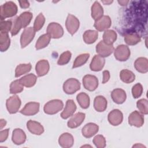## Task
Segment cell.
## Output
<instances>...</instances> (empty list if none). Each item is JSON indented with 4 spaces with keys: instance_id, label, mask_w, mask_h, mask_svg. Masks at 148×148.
Masks as SVG:
<instances>
[{
    "instance_id": "11",
    "label": "cell",
    "mask_w": 148,
    "mask_h": 148,
    "mask_svg": "<svg viewBox=\"0 0 148 148\" xmlns=\"http://www.w3.org/2000/svg\"><path fill=\"white\" fill-rule=\"evenodd\" d=\"M128 123L131 126L140 127L144 124L143 114L138 111L135 110L128 116Z\"/></svg>"
},
{
    "instance_id": "24",
    "label": "cell",
    "mask_w": 148,
    "mask_h": 148,
    "mask_svg": "<svg viewBox=\"0 0 148 148\" xmlns=\"http://www.w3.org/2000/svg\"><path fill=\"white\" fill-rule=\"evenodd\" d=\"M134 66L136 70L142 73H145L148 71V60L145 57L138 58L135 62Z\"/></svg>"
},
{
    "instance_id": "22",
    "label": "cell",
    "mask_w": 148,
    "mask_h": 148,
    "mask_svg": "<svg viewBox=\"0 0 148 148\" xmlns=\"http://www.w3.org/2000/svg\"><path fill=\"white\" fill-rule=\"evenodd\" d=\"M27 128L30 132L34 135H40L44 132V128L40 123L31 120L27 123Z\"/></svg>"
},
{
    "instance_id": "7",
    "label": "cell",
    "mask_w": 148,
    "mask_h": 148,
    "mask_svg": "<svg viewBox=\"0 0 148 148\" xmlns=\"http://www.w3.org/2000/svg\"><path fill=\"white\" fill-rule=\"evenodd\" d=\"M21 104V102L20 98L16 95H14L9 97L6 102L7 110L10 114H14L17 113L20 108Z\"/></svg>"
},
{
    "instance_id": "16",
    "label": "cell",
    "mask_w": 148,
    "mask_h": 148,
    "mask_svg": "<svg viewBox=\"0 0 148 148\" xmlns=\"http://www.w3.org/2000/svg\"><path fill=\"white\" fill-rule=\"evenodd\" d=\"M99 131V127L97 124L93 123L86 124L82 130V133L83 136L87 138H91L95 135Z\"/></svg>"
},
{
    "instance_id": "17",
    "label": "cell",
    "mask_w": 148,
    "mask_h": 148,
    "mask_svg": "<svg viewBox=\"0 0 148 148\" xmlns=\"http://www.w3.org/2000/svg\"><path fill=\"white\" fill-rule=\"evenodd\" d=\"M76 110V105L72 99H68L66 102V105L64 110L61 113V117L63 119H67L72 116Z\"/></svg>"
},
{
    "instance_id": "14",
    "label": "cell",
    "mask_w": 148,
    "mask_h": 148,
    "mask_svg": "<svg viewBox=\"0 0 148 148\" xmlns=\"http://www.w3.org/2000/svg\"><path fill=\"white\" fill-rule=\"evenodd\" d=\"M108 120L111 125L114 126L119 125L123 120V113L119 109H113L108 114Z\"/></svg>"
},
{
    "instance_id": "8",
    "label": "cell",
    "mask_w": 148,
    "mask_h": 148,
    "mask_svg": "<svg viewBox=\"0 0 148 148\" xmlns=\"http://www.w3.org/2000/svg\"><path fill=\"white\" fill-rule=\"evenodd\" d=\"M80 25V22L78 18L75 16L69 14L65 21V26L68 32L73 35L78 30Z\"/></svg>"
},
{
    "instance_id": "18",
    "label": "cell",
    "mask_w": 148,
    "mask_h": 148,
    "mask_svg": "<svg viewBox=\"0 0 148 148\" xmlns=\"http://www.w3.org/2000/svg\"><path fill=\"white\" fill-rule=\"evenodd\" d=\"M105 60L104 57L99 55H95L92 58L90 65V69L92 71L98 72L102 69L105 65Z\"/></svg>"
},
{
    "instance_id": "39",
    "label": "cell",
    "mask_w": 148,
    "mask_h": 148,
    "mask_svg": "<svg viewBox=\"0 0 148 148\" xmlns=\"http://www.w3.org/2000/svg\"><path fill=\"white\" fill-rule=\"evenodd\" d=\"M137 108L139 112L143 114H147L148 113V101L146 99H140L136 102Z\"/></svg>"
},
{
    "instance_id": "5",
    "label": "cell",
    "mask_w": 148,
    "mask_h": 148,
    "mask_svg": "<svg viewBox=\"0 0 148 148\" xmlns=\"http://www.w3.org/2000/svg\"><path fill=\"white\" fill-rule=\"evenodd\" d=\"M35 31L32 27L25 28L20 36V44L21 48H24L28 45L34 39L35 35Z\"/></svg>"
},
{
    "instance_id": "13",
    "label": "cell",
    "mask_w": 148,
    "mask_h": 148,
    "mask_svg": "<svg viewBox=\"0 0 148 148\" xmlns=\"http://www.w3.org/2000/svg\"><path fill=\"white\" fill-rule=\"evenodd\" d=\"M39 103L30 102L26 103L20 112L25 116H33L38 113L39 110Z\"/></svg>"
},
{
    "instance_id": "1",
    "label": "cell",
    "mask_w": 148,
    "mask_h": 148,
    "mask_svg": "<svg viewBox=\"0 0 148 148\" xmlns=\"http://www.w3.org/2000/svg\"><path fill=\"white\" fill-rule=\"evenodd\" d=\"M17 13V6L12 1H8L0 6L1 21L15 16Z\"/></svg>"
},
{
    "instance_id": "29",
    "label": "cell",
    "mask_w": 148,
    "mask_h": 148,
    "mask_svg": "<svg viewBox=\"0 0 148 148\" xmlns=\"http://www.w3.org/2000/svg\"><path fill=\"white\" fill-rule=\"evenodd\" d=\"M103 41L108 45H113L117 39V34L112 29L105 31L103 36Z\"/></svg>"
},
{
    "instance_id": "49",
    "label": "cell",
    "mask_w": 148,
    "mask_h": 148,
    "mask_svg": "<svg viewBox=\"0 0 148 148\" xmlns=\"http://www.w3.org/2000/svg\"><path fill=\"white\" fill-rule=\"evenodd\" d=\"M6 124V121L4 119H1L0 121V128L1 130H2Z\"/></svg>"
},
{
    "instance_id": "12",
    "label": "cell",
    "mask_w": 148,
    "mask_h": 148,
    "mask_svg": "<svg viewBox=\"0 0 148 148\" xmlns=\"http://www.w3.org/2000/svg\"><path fill=\"white\" fill-rule=\"evenodd\" d=\"M112 25V21L109 16H103L95 21L94 27L98 31H103L108 29Z\"/></svg>"
},
{
    "instance_id": "20",
    "label": "cell",
    "mask_w": 148,
    "mask_h": 148,
    "mask_svg": "<svg viewBox=\"0 0 148 148\" xmlns=\"http://www.w3.org/2000/svg\"><path fill=\"white\" fill-rule=\"evenodd\" d=\"M111 97L114 102L117 104L123 103L127 98L125 91L121 88L114 89L111 92Z\"/></svg>"
},
{
    "instance_id": "32",
    "label": "cell",
    "mask_w": 148,
    "mask_h": 148,
    "mask_svg": "<svg viewBox=\"0 0 148 148\" xmlns=\"http://www.w3.org/2000/svg\"><path fill=\"white\" fill-rule=\"evenodd\" d=\"M76 99L80 106L83 109H87L90 106V97L85 92H80L77 95Z\"/></svg>"
},
{
    "instance_id": "28",
    "label": "cell",
    "mask_w": 148,
    "mask_h": 148,
    "mask_svg": "<svg viewBox=\"0 0 148 148\" xmlns=\"http://www.w3.org/2000/svg\"><path fill=\"white\" fill-rule=\"evenodd\" d=\"M98 32L95 30H87L83 35L84 42L87 44H92L98 39Z\"/></svg>"
},
{
    "instance_id": "33",
    "label": "cell",
    "mask_w": 148,
    "mask_h": 148,
    "mask_svg": "<svg viewBox=\"0 0 148 148\" xmlns=\"http://www.w3.org/2000/svg\"><path fill=\"white\" fill-rule=\"evenodd\" d=\"M51 38L47 34H43L38 38L35 44L36 50H40L46 47L50 43Z\"/></svg>"
},
{
    "instance_id": "34",
    "label": "cell",
    "mask_w": 148,
    "mask_h": 148,
    "mask_svg": "<svg viewBox=\"0 0 148 148\" xmlns=\"http://www.w3.org/2000/svg\"><path fill=\"white\" fill-rule=\"evenodd\" d=\"M31 67L32 66L30 63L19 64L15 69V77H18L29 72L31 69Z\"/></svg>"
},
{
    "instance_id": "19",
    "label": "cell",
    "mask_w": 148,
    "mask_h": 148,
    "mask_svg": "<svg viewBox=\"0 0 148 148\" xmlns=\"http://www.w3.org/2000/svg\"><path fill=\"white\" fill-rule=\"evenodd\" d=\"M73 137L68 132L62 134L58 138V143L63 148H69L73 146Z\"/></svg>"
},
{
    "instance_id": "48",
    "label": "cell",
    "mask_w": 148,
    "mask_h": 148,
    "mask_svg": "<svg viewBox=\"0 0 148 148\" xmlns=\"http://www.w3.org/2000/svg\"><path fill=\"white\" fill-rule=\"evenodd\" d=\"M18 2L21 8L27 9L29 6V2L28 1H19Z\"/></svg>"
},
{
    "instance_id": "46",
    "label": "cell",
    "mask_w": 148,
    "mask_h": 148,
    "mask_svg": "<svg viewBox=\"0 0 148 148\" xmlns=\"http://www.w3.org/2000/svg\"><path fill=\"white\" fill-rule=\"evenodd\" d=\"M9 129L7 128L3 130H1L0 132V142H3L5 141L9 135Z\"/></svg>"
},
{
    "instance_id": "45",
    "label": "cell",
    "mask_w": 148,
    "mask_h": 148,
    "mask_svg": "<svg viewBox=\"0 0 148 148\" xmlns=\"http://www.w3.org/2000/svg\"><path fill=\"white\" fill-rule=\"evenodd\" d=\"M12 27V21L11 20L1 21L0 32L8 33L11 31Z\"/></svg>"
},
{
    "instance_id": "10",
    "label": "cell",
    "mask_w": 148,
    "mask_h": 148,
    "mask_svg": "<svg viewBox=\"0 0 148 148\" xmlns=\"http://www.w3.org/2000/svg\"><path fill=\"white\" fill-rule=\"evenodd\" d=\"M114 50L113 45H108L103 40L100 41L96 46V52L103 57L109 56L114 51Z\"/></svg>"
},
{
    "instance_id": "35",
    "label": "cell",
    "mask_w": 148,
    "mask_h": 148,
    "mask_svg": "<svg viewBox=\"0 0 148 148\" xmlns=\"http://www.w3.org/2000/svg\"><path fill=\"white\" fill-rule=\"evenodd\" d=\"M124 41L128 45H135L140 42V37L135 33L126 34L124 35Z\"/></svg>"
},
{
    "instance_id": "36",
    "label": "cell",
    "mask_w": 148,
    "mask_h": 148,
    "mask_svg": "<svg viewBox=\"0 0 148 148\" xmlns=\"http://www.w3.org/2000/svg\"><path fill=\"white\" fill-rule=\"evenodd\" d=\"M18 17V19L21 24L22 27L25 28L30 23L33 15L32 13L29 12H24L20 14V15Z\"/></svg>"
},
{
    "instance_id": "38",
    "label": "cell",
    "mask_w": 148,
    "mask_h": 148,
    "mask_svg": "<svg viewBox=\"0 0 148 148\" xmlns=\"http://www.w3.org/2000/svg\"><path fill=\"white\" fill-rule=\"evenodd\" d=\"M24 86L20 82L19 80H16L12 82L10 85V93L16 94L20 93L23 91Z\"/></svg>"
},
{
    "instance_id": "4",
    "label": "cell",
    "mask_w": 148,
    "mask_h": 148,
    "mask_svg": "<svg viewBox=\"0 0 148 148\" xmlns=\"http://www.w3.org/2000/svg\"><path fill=\"white\" fill-rule=\"evenodd\" d=\"M47 34L51 38L58 39L64 35V29L62 26L57 23H51L47 27Z\"/></svg>"
},
{
    "instance_id": "9",
    "label": "cell",
    "mask_w": 148,
    "mask_h": 148,
    "mask_svg": "<svg viewBox=\"0 0 148 148\" xmlns=\"http://www.w3.org/2000/svg\"><path fill=\"white\" fill-rule=\"evenodd\" d=\"M83 84L87 90L92 91L98 86V79L94 75H86L83 78Z\"/></svg>"
},
{
    "instance_id": "3",
    "label": "cell",
    "mask_w": 148,
    "mask_h": 148,
    "mask_svg": "<svg viewBox=\"0 0 148 148\" xmlns=\"http://www.w3.org/2000/svg\"><path fill=\"white\" fill-rule=\"evenodd\" d=\"M80 88V83L75 78L67 79L63 84V90L67 94H73Z\"/></svg>"
},
{
    "instance_id": "40",
    "label": "cell",
    "mask_w": 148,
    "mask_h": 148,
    "mask_svg": "<svg viewBox=\"0 0 148 148\" xmlns=\"http://www.w3.org/2000/svg\"><path fill=\"white\" fill-rule=\"evenodd\" d=\"M45 23V17L42 13L39 14L36 17L34 24V29L35 31H39L44 25Z\"/></svg>"
},
{
    "instance_id": "42",
    "label": "cell",
    "mask_w": 148,
    "mask_h": 148,
    "mask_svg": "<svg viewBox=\"0 0 148 148\" xmlns=\"http://www.w3.org/2000/svg\"><path fill=\"white\" fill-rule=\"evenodd\" d=\"M23 28L21 24L18 19V17H16L12 21V27L10 31V33L12 36L16 35L20 29Z\"/></svg>"
},
{
    "instance_id": "31",
    "label": "cell",
    "mask_w": 148,
    "mask_h": 148,
    "mask_svg": "<svg viewBox=\"0 0 148 148\" xmlns=\"http://www.w3.org/2000/svg\"><path fill=\"white\" fill-rule=\"evenodd\" d=\"M10 45V39L8 33L0 32V49L2 52L6 51Z\"/></svg>"
},
{
    "instance_id": "21",
    "label": "cell",
    "mask_w": 148,
    "mask_h": 148,
    "mask_svg": "<svg viewBox=\"0 0 148 148\" xmlns=\"http://www.w3.org/2000/svg\"><path fill=\"white\" fill-rule=\"evenodd\" d=\"M12 140L15 145H21L26 140V134L23 130L16 128L12 132Z\"/></svg>"
},
{
    "instance_id": "27",
    "label": "cell",
    "mask_w": 148,
    "mask_h": 148,
    "mask_svg": "<svg viewBox=\"0 0 148 148\" xmlns=\"http://www.w3.org/2000/svg\"><path fill=\"white\" fill-rule=\"evenodd\" d=\"M37 80V77L33 73L28 74L19 79L20 82L24 87H31L34 86Z\"/></svg>"
},
{
    "instance_id": "51",
    "label": "cell",
    "mask_w": 148,
    "mask_h": 148,
    "mask_svg": "<svg viewBox=\"0 0 148 148\" xmlns=\"http://www.w3.org/2000/svg\"><path fill=\"white\" fill-rule=\"evenodd\" d=\"M132 147H145V146H143V145H141V144H138V143H137V144H136V145H134Z\"/></svg>"
},
{
    "instance_id": "23",
    "label": "cell",
    "mask_w": 148,
    "mask_h": 148,
    "mask_svg": "<svg viewBox=\"0 0 148 148\" xmlns=\"http://www.w3.org/2000/svg\"><path fill=\"white\" fill-rule=\"evenodd\" d=\"M50 69L49 63L47 60H41L39 61L35 66V70L37 75L39 77L46 75Z\"/></svg>"
},
{
    "instance_id": "25",
    "label": "cell",
    "mask_w": 148,
    "mask_h": 148,
    "mask_svg": "<svg viewBox=\"0 0 148 148\" xmlns=\"http://www.w3.org/2000/svg\"><path fill=\"white\" fill-rule=\"evenodd\" d=\"M94 108L99 112L105 111L107 108V100L102 95L97 96L94 100Z\"/></svg>"
},
{
    "instance_id": "26",
    "label": "cell",
    "mask_w": 148,
    "mask_h": 148,
    "mask_svg": "<svg viewBox=\"0 0 148 148\" xmlns=\"http://www.w3.org/2000/svg\"><path fill=\"white\" fill-rule=\"evenodd\" d=\"M91 17L95 21L97 20L103 16V8L101 5L97 1L94 2V3L92 4L91 8Z\"/></svg>"
},
{
    "instance_id": "37",
    "label": "cell",
    "mask_w": 148,
    "mask_h": 148,
    "mask_svg": "<svg viewBox=\"0 0 148 148\" xmlns=\"http://www.w3.org/2000/svg\"><path fill=\"white\" fill-rule=\"evenodd\" d=\"M89 57L90 54L88 53H83L80 54L76 58L75 61L73 62L72 68H78L83 65L87 62Z\"/></svg>"
},
{
    "instance_id": "43",
    "label": "cell",
    "mask_w": 148,
    "mask_h": 148,
    "mask_svg": "<svg viewBox=\"0 0 148 148\" xmlns=\"http://www.w3.org/2000/svg\"><path fill=\"white\" fill-rule=\"evenodd\" d=\"M92 142L97 148H103L106 146V139L102 135H96L93 138Z\"/></svg>"
},
{
    "instance_id": "47",
    "label": "cell",
    "mask_w": 148,
    "mask_h": 148,
    "mask_svg": "<svg viewBox=\"0 0 148 148\" xmlns=\"http://www.w3.org/2000/svg\"><path fill=\"white\" fill-rule=\"evenodd\" d=\"M102 74H103V79H102V83L104 84V83H106V82H108L110 79V73L107 70H105V71H103V72H102Z\"/></svg>"
},
{
    "instance_id": "2",
    "label": "cell",
    "mask_w": 148,
    "mask_h": 148,
    "mask_svg": "<svg viewBox=\"0 0 148 148\" xmlns=\"http://www.w3.org/2000/svg\"><path fill=\"white\" fill-rule=\"evenodd\" d=\"M64 103L60 99H53L47 102L43 107L44 112L47 114H54L63 108Z\"/></svg>"
},
{
    "instance_id": "15",
    "label": "cell",
    "mask_w": 148,
    "mask_h": 148,
    "mask_svg": "<svg viewBox=\"0 0 148 148\" xmlns=\"http://www.w3.org/2000/svg\"><path fill=\"white\" fill-rule=\"evenodd\" d=\"M85 114L82 112H78L72 115L71 118L68 120L67 125L70 128H75L80 126L85 119Z\"/></svg>"
},
{
    "instance_id": "44",
    "label": "cell",
    "mask_w": 148,
    "mask_h": 148,
    "mask_svg": "<svg viewBox=\"0 0 148 148\" xmlns=\"http://www.w3.org/2000/svg\"><path fill=\"white\" fill-rule=\"evenodd\" d=\"M143 92V86L140 83H136L132 88V94L134 98L140 97Z\"/></svg>"
},
{
    "instance_id": "52",
    "label": "cell",
    "mask_w": 148,
    "mask_h": 148,
    "mask_svg": "<svg viewBox=\"0 0 148 148\" xmlns=\"http://www.w3.org/2000/svg\"><path fill=\"white\" fill-rule=\"evenodd\" d=\"M102 2L104 3V4H106V5H109L110 3H112L113 2V1H102Z\"/></svg>"
},
{
    "instance_id": "6",
    "label": "cell",
    "mask_w": 148,
    "mask_h": 148,
    "mask_svg": "<svg viewBox=\"0 0 148 148\" xmlns=\"http://www.w3.org/2000/svg\"><path fill=\"white\" fill-rule=\"evenodd\" d=\"M131 51L129 47L124 45H119L114 50V56L115 58L120 61H125L130 57Z\"/></svg>"
},
{
    "instance_id": "41",
    "label": "cell",
    "mask_w": 148,
    "mask_h": 148,
    "mask_svg": "<svg viewBox=\"0 0 148 148\" xmlns=\"http://www.w3.org/2000/svg\"><path fill=\"white\" fill-rule=\"evenodd\" d=\"M71 56H72V54L69 51H66L62 53L60 55V56L58 60L57 64L59 65H66V64H68L69 62V61L71 58Z\"/></svg>"
},
{
    "instance_id": "50",
    "label": "cell",
    "mask_w": 148,
    "mask_h": 148,
    "mask_svg": "<svg viewBox=\"0 0 148 148\" xmlns=\"http://www.w3.org/2000/svg\"><path fill=\"white\" fill-rule=\"evenodd\" d=\"M128 2H129L128 1H118L119 3L122 6H125V5H127Z\"/></svg>"
},
{
    "instance_id": "30",
    "label": "cell",
    "mask_w": 148,
    "mask_h": 148,
    "mask_svg": "<svg viewBox=\"0 0 148 148\" xmlns=\"http://www.w3.org/2000/svg\"><path fill=\"white\" fill-rule=\"evenodd\" d=\"M120 78L125 83H131L135 80V75L128 69H123L120 72Z\"/></svg>"
}]
</instances>
